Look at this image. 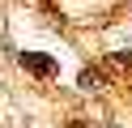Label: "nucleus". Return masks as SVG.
Masks as SVG:
<instances>
[{
	"mask_svg": "<svg viewBox=\"0 0 132 128\" xmlns=\"http://www.w3.org/2000/svg\"><path fill=\"white\" fill-rule=\"evenodd\" d=\"M81 90H102V73L98 68H81Z\"/></svg>",
	"mask_w": 132,
	"mask_h": 128,
	"instance_id": "f03ea898",
	"label": "nucleus"
},
{
	"mask_svg": "<svg viewBox=\"0 0 132 128\" xmlns=\"http://www.w3.org/2000/svg\"><path fill=\"white\" fill-rule=\"evenodd\" d=\"M21 68H30L34 77H55V60L51 56H38V51H21Z\"/></svg>",
	"mask_w": 132,
	"mask_h": 128,
	"instance_id": "f257e3e1",
	"label": "nucleus"
}]
</instances>
